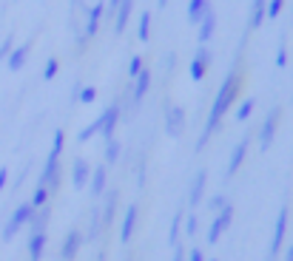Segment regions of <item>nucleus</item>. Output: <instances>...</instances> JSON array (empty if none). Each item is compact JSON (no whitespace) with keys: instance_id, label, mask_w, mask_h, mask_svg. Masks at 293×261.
Instances as JSON below:
<instances>
[{"instance_id":"1","label":"nucleus","mask_w":293,"mask_h":261,"mask_svg":"<svg viewBox=\"0 0 293 261\" xmlns=\"http://www.w3.org/2000/svg\"><path fill=\"white\" fill-rule=\"evenodd\" d=\"M202 12H205V0H191V9H188L191 23H196V20L202 17Z\"/></svg>"},{"instance_id":"2","label":"nucleus","mask_w":293,"mask_h":261,"mask_svg":"<svg viewBox=\"0 0 293 261\" xmlns=\"http://www.w3.org/2000/svg\"><path fill=\"white\" fill-rule=\"evenodd\" d=\"M129 12H131V0H122L120 3V17H117V31H122L125 20H129Z\"/></svg>"},{"instance_id":"3","label":"nucleus","mask_w":293,"mask_h":261,"mask_svg":"<svg viewBox=\"0 0 293 261\" xmlns=\"http://www.w3.org/2000/svg\"><path fill=\"white\" fill-rule=\"evenodd\" d=\"M211 31H214V14H208V17H205V23H202V29H199V37H202V40H208Z\"/></svg>"},{"instance_id":"4","label":"nucleus","mask_w":293,"mask_h":261,"mask_svg":"<svg viewBox=\"0 0 293 261\" xmlns=\"http://www.w3.org/2000/svg\"><path fill=\"white\" fill-rule=\"evenodd\" d=\"M100 12H103V6H94V9H91V17H88V34H94V31H97V20H100Z\"/></svg>"},{"instance_id":"5","label":"nucleus","mask_w":293,"mask_h":261,"mask_svg":"<svg viewBox=\"0 0 293 261\" xmlns=\"http://www.w3.org/2000/svg\"><path fill=\"white\" fill-rule=\"evenodd\" d=\"M26 51H29V49L23 46V49H17V51L12 54V68H20V66H23V60H26Z\"/></svg>"},{"instance_id":"6","label":"nucleus","mask_w":293,"mask_h":261,"mask_svg":"<svg viewBox=\"0 0 293 261\" xmlns=\"http://www.w3.org/2000/svg\"><path fill=\"white\" fill-rule=\"evenodd\" d=\"M140 37H142V40L148 37V14L142 17V23H140Z\"/></svg>"},{"instance_id":"7","label":"nucleus","mask_w":293,"mask_h":261,"mask_svg":"<svg viewBox=\"0 0 293 261\" xmlns=\"http://www.w3.org/2000/svg\"><path fill=\"white\" fill-rule=\"evenodd\" d=\"M279 6H282V0H270V9H268V14H276V12H279Z\"/></svg>"},{"instance_id":"8","label":"nucleus","mask_w":293,"mask_h":261,"mask_svg":"<svg viewBox=\"0 0 293 261\" xmlns=\"http://www.w3.org/2000/svg\"><path fill=\"white\" fill-rule=\"evenodd\" d=\"M54 68H57V63L49 60V66H46V77H51V74H54Z\"/></svg>"},{"instance_id":"9","label":"nucleus","mask_w":293,"mask_h":261,"mask_svg":"<svg viewBox=\"0 0 293 261\" xmlns=\"http://www.w3.org/2000/svg\"><path fill=\"white\" fill-rule=\"evenodd\" d=\"M111 3H120V0H111Z\"/></svg>"},{"instance_id":"10","label":"nucleus","mask_w":293,"mask_h":261,"mask_svg":"<svg viewBox=\"0 0 293 261\" xmlns=\"http://www.w3.org/2000/svg\"><path fill=\"white\" fill-rule=\"evenodd\" d=\"M159 3H165V0H159Z\"/></svg>"}]
</instances>
